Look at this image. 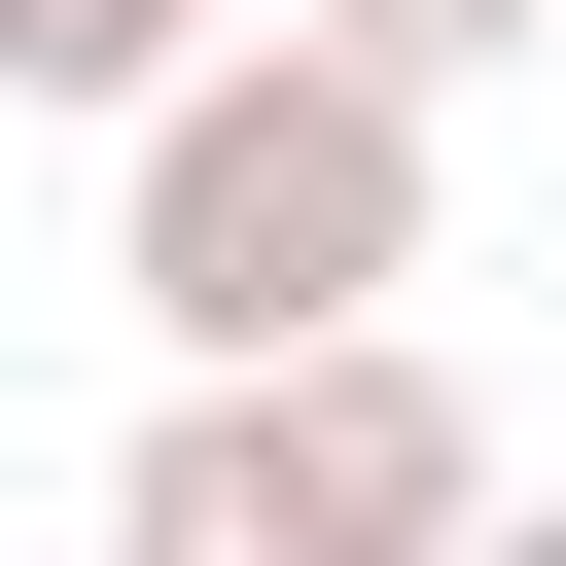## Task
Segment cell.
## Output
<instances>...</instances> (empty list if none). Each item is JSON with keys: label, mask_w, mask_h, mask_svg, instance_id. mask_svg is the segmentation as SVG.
<instances>
[{"label": "cell", "mask_w": 566, "mask_h": 566, "mask_svg": "<svg viewBox=\"0 0 566 566\" xmlns=\"http://www.w3.org/2000/svg\"><path fill=\"white\" fill-rule=\"evenodd\" d=\"M424 248H460V106H424V71H354L318 0H283V35H212V71L106 142V318H142V354L424 318Z\"/></svg>", "instance_id": "6da1fadb"}, {"label": "cell", "mask_w": 566, "mask_h": 566, "mask_svg": "<svg viewBox=\"0 0 566 566\" xmlns=\"http://www.w3.org/2000/svg\"><path fill=\"white\" fill-rule=\"evenodd\" d=\"M283 389V495H318V566H460L531 460H495V389L424 354V318H318V354H248Z\"/></svg>", "instance_id": "7a4b0ae2"}, {"label": "cell", "mask_w": 566, "mask_h": 566, "mask_svg": "<svg viewBox=\"0 0 566 566\" xmlns=\"http://www.w3.org/2000/svg\"><path fill=\"white\" fill-rule=\"evenodd\" d=\"M106 566H318V495H283V389H248V354H142V460H106Z\"/></svg>", "instance_id": "3957f363"}, {"label": "cell", "mask_w": 566, "mask_h": 566, "mask_svg": "<svg viewBox=\"0 0 566 566\" xmlns=\"http://www.w3.org/2000/svg\"><path fill=\"white\" fill-rule=\"evenodd\" d=\"M248 0H0V106H71V142H142L177 71H212Z\"/></svg>", "instance_id": "277c9868"}, {"label": "cell", "mask_w": 566, "mask_h": 566, "mask_svg": "<svg viewBox=\"0 0 566 566\" xmlns=\"http://www.w3.org/2000/svg\"><path fill=\"white\" fill-rule=\"evenodd\" d=\"M318 35H354V71H424V106H460V71H531V35H566V0H318Z\"/></svg>", "instance_id": "5b68a950"}, {"label": "cell", "mask_w": 566, "mask_h": 566, "mask_svg": "<svg viewBox=\"0 0 566 566\" xmlns=\"http://www.w3.org/2000/svg\"><path fill=\"white\" fill-rule=\"evenodd\" d=\"M460 566H566V495H495V531H460Z\"/></svg>", "instance_id": "8992f818"}]
</instances>
